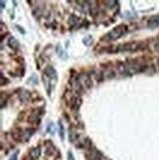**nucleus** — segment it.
I'll use <instances>...</instances> for the list:
<instances>
[{"label":"nucleus","mask_w":159,"mask_h":160,"mask_svg":"<svg viewBox=\"0 0 159 160\" xmlns=\"http://www.w3.org/2000/svg\"><path fill=\"white\" fill-rule=\"evenodd\" d=\"M128 29L126 25H119V26H117L116 28H114L112 29L111 32H109L107 33V35L104 36L101 40L103 41H111V40H116L120 39L121 36H124L125 33L127 32Z\"/></svg>","instance_id":"obj_1"},{"label":"nucleus","mask_w":159,"mask_h":160,"mask_svg":"<svg viewBox=\"0 0 159 160\" xmlns=\"http://www.w3.org/2000/svg\"><path fill=\"white\" fill-rule=\"evenodd\" d=\"M140 47V44L137 43H128L124 44H120L115 48L116 52H134L137 50Z\"/></svg>","instance_id":"obj_2"},{"label":"nucleus","mask_w":159,"mask_h":160,"mask_svg":"<svg viewBox=\"0 0 159 160\" xmlns=\"http://www.w3.org/2000/svg\"><path fill=\"white\" fill-rule=\"evenodd\" d=\"M81 104H82V99H81V97H80L79 95L75 94V95H72L70 97V99H69V105H70V107H71V109H72V110H74V111L79 110V108H80V106H81Z\"/></svg>","instance_id":"obj_3"},{"label":"nucleus","mask_w":159,"mask_h":160,"mask_svg":"<svg viewBox=\"0 0 159 160\" xmlns=\"http://www.w3.org/2000/svg\"><path fill=\"white\" fill-rule=\"evenodd\" d=\"M43 76H45L49 81H52V80H54L55 82L57 81V73L52 66H47L46 68L44 69Z\"/></svg>","instance_id":"obj_4"},{"label":"nucleus","mask_w":159,"mask_h":160,"mask_svg":"<svg viewBox=\"0 0 159 160\" xmlns=\"http://www.w3.org/2000/svg\"><path fill=\"white\" fill-rule=\"evenodd\" d=\"M79 80H80V82L82 83V85L85 86L86 88H90L91 87V85H93V82H91L90 76L87 74H86V73H83V74L80 75Z\"/></svg>","instance_id":"obj_5"},{"label":"nucleus","mask_w":159,"mask_h":160,"mask_svg":"<svg viewBox=\"0 0 159 160\" xmlns=\"http://www.w3.org/2000/svg\"><path fill=\"white\" fill-rule=\"evenodd\" d=\"M8 46H9L11 49H13L14 51H18L19 48H20V43H19V41L15 39V37L11 36L10 39H8Z\"/></svg>","instance_id":"obj_6"},{"label":"nucleus","mask_w":159,"mask_h":160,"mask_svg":"<svg viewBox=\"0 0 159 160\" xmlns=\"http://www.w3.org/2000/svg\"><path fill=\"white\" fill-rule=\"evenodd\" d=\"M30 158L32 160H36L40 156V147H32V148L30 150Z\"/></svg>","instance_id":"obj_7"},{"label":"nucleus","mask_w":159,"mask_h":160,"mask_svg":"<svg viewBox=\"0 0 159 160\" xmlns=\"http://www.w3.org/2000/svg\"><path fill=\"white\" fill-rule=\"evenodd\" d=\"M79 23H80V19H79L78 16H76V15H71L70 16V18H69V25H70L71 28L77 27L78 25H79Z\"/></svg>","instance_id":"obj_8"},{"label":"nucleus","mask_w":159,"mask_h":160,"mask_svg":"<svg viewBox=\"0 0 159 160\" xmlns=\"http://www.w3.org/2000/svg\"><path fill=\"white\" fill-rule=\"evenodd\" d=\"M158 26H159V15L152 17V18L148 21V27L149 28H156Z\"/></svg>","instance_id":"obj_9"},{"label":"nucleus","mask_w":159,"mask_h":160,"mask_svg":"<svg viewBox=\"0 0 159 160\" xmlns=\"http://www.w3.org/2000/svg\"><path fill=\"white\" fill-rule=\"evenodd\" d=\"M40 115H37V114H32L29 116L28 118V121L30 122L32 124H36L39 125L40 123V118H39Z\"/></svg>","instance_id":"obj_10"},{"label":"nucleus","mask_w":159,"mask_h":160,"mask_svg":"<svg viewBox=\"0 0 159 160\" xmlns=\"http://www.w3.org/2000/svg\"><path fill=\"white\" fill-rule=\"evenodd\" d=\"M19 97H20V100H22L23 102H26L30 99V92L28 90H22L19 94Z\"/></svg>","instance_id":"obj_11"},{"label":"nucleus","mask_w":159,"mask_h":160,"mask_svg":"<svg viewBox=\"0 0 159 160\" xmlns=\"http://www.w3.org/2000/svg\"><path fill=\"white\" fill-rule=\"evenodd\" d=\"M35 131H36L35 129H28V130H26V131H24L22 138H24V141L30 140V138L32 136L33 134H35Z\"/></svg>","instance_id":"obj_12"},{"label":"nucleus","mask_w":159,"mask_h":160,"mask_svg":"<svg viewBox=\"0 0 159 160\" xmlns=\"http://www.w3.org/2000/svg\"><path fill=\"white\" fill-rule=\"evenodd\" d=\"M77 137H78V134H77L76 131H74L73 128H70V131H69V138H70V141H71V142H74L75 141L77 140Z\"/></svg>","instance_id":"obj_13"},{"label":"nucleus","mask_w":159,"mask_h":160,"mask_svg":"<svg viewBox=\"0 0 159 160\" xmlns=\"http://www.w3.org/2000/svg\"><path fill=\"white\" fill-rule=\"evenodd\" d=\"M59 129H60V131H59V134H60L61 140H64V137H65V133H64V126H63V124H62V122H60V121H59Z\"/></svg>","instance_id":"obj_14"},{"label":"nucleus","mask_w":159,"mask_h":160,"mask_svg":"<svg viewBox=\"0 0 159 160\" xmlns=\"http://www.w3.org/2000/svg\"><path fill=\"white\" fill-rule=\"evenodd\" d=\"M95 78H96V81L97 82H102L103 79H104V76H103V73L102 72H99L95 75Z\"/></svg>","instance_id":"obj_15"},{"label":"nucleus","mask_w":159,"mask_h":160,"mask_svg":"<svg viewBox=\"0 0 159 160\" xmlns=\"http://www.w3.org/2000/svg\"><path fill=\"white\" fill-rule=\"evenodd\" d=\"M93 40V37H91V36H87L86 37H85V39H83V43H85L86 45H90L89 43H90V41H91Z\"/></svg>","instance_id":"obj_16"},{"label":"nucleus","mask_w":159,"mask_h":160,"mask_svg":"<svg viewBox=\"0 0 159 160\" xmlns=\"http://www.w3.org/2000/svg\"><path fill=\"white\" fill-rule=\"evenodd\" d=\"M18 154H19V152H18V151H16V152L10 157L9 160H17V158H18Z\"/></svg>","instance_id":"obj_17"},{"label":"nucleus","mask_w":159,"mask_h":160,"mask_svg":"<svg viewBox=\"0 0 159 160\" xmlns=\"http://www.w3.org/2000/svg\"><path fill=\"white\" fill-rule=\"evenodd\" d=\"M16 28L18 29V31H19L20 32H22L23 35H25V33H26V32L24 31V29H23V28H22V27H20V26H18V25H16Z\"/></svg>","instance_id":"obj_18"},{"label":"nucleus","mask_w":159,"mask_h":160,"mask_svg":"<svg viewBox=\"0 0 159 160\" xmlns=\"http://www.w3.org/2000/svg\"><path fill=\"white\" fill-rule=\"evenodd\" d=\"M68 160H75V158L73 156V153L71 152V151H69V152H68Z\"/></svg>","instance_id":"obj_19"},{"label":"nucleus","mask_w":159,"mask_h":160,"mask_svg":"<svg viewBox=\"0 0 159 160\" xmlns=\"http://www.w3.org/2000/svg\"><path fill=\"white\" fill-rule=\"evenodd\" d=\"M155 49L157 50V51H159V43L155 44Z\"/></svg>","instance_id":"obj_20"},{"label":"nucleus","mask_w":159,"mask_h":160,"mask_svg":"<svg viewBox=\"0 0 159 160\" xmlns=\"http://www.w3.org/2000/svg\"><path fill=\"white\" fill-rule=\"evenodd\" d=\"M4 8V1H1V9Z\"/></svg>","instance_id":"obj_21"},{"label":"nucleus","mask_w":159,"mask_h":160,"mask_svg":"<svg viewBox=\"0 0 159 160\" xmlns=\"http://www.w3.org/2000/svg\"><path fill=\"white\" fill-rule=\"evenodd\" d=\"M158 66H159V60H158Z\"/></svg>","instance_id":"obj_22"}]
</instances>
